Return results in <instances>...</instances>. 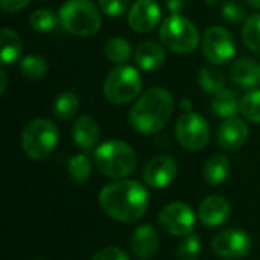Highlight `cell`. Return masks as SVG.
I'll return each mask as SVG.
<instances>
[{
    "mask_svg": "<svg viewBox=\"0 0 260 260\" xmlns=\"http://www.w3.org/2000/svg\"><path fill=\"white\" fill-rule=\"evenodd\" d=\"M149 195L143 184L134 180H120L107 184L99 193L102 210L119 222H136L148 209Z\"/></svg>",
    "mask_w": 260,
    "mask_h": 260,
    "instance_id": "6da1fadb",
    "label": "cell"
},
{
    "mask_svg": "<svg viewBox=\"0 0 260 260\" xmlns=\"http://www.w3.org/2000/svg\"><path fill=\"white\" fill-rule=\"evenodd\" d=\"M174 113L172 94L161 88L154 87L146 90L129 110L128 120L134 129L142 134H155L161 131Z\"/></svg>",
    "mask_w": 260,
    "mask_h": 260,
    "instance_id": "7a4b0ae2",
    "label": "cell"
},
{
    "mask_svg": "<svg viewBox=\"0 0 260 260\" xmlns=\"http://www.w3.org/2000/svg\"><path fill=\"white\" fill-rule=\"evenodd\" d=\"M94 163L101 174L108 178H125L137 165L136 151L122 140H108L94 151Z\"/></svg>",
    "mask_w": 260,
    "mask_h": 260,
    "instance_id": "3957f363",
    "label": "cell"
},
{
    "mask_svg": "<svg viewBox=\"0 0 260 260\" xmlns=\"http://www.w3.org/2000/svg\"><path fill=\"white\" fill-rule=\"evenodd\" d=\"M61 26L72 35H94L102 24L101 11L91 0H67L58 14Z\"/></svg>",
    "mask_w": 260,
    "mask_h": 260,
    "instance_id": "277c9868",
    "label": "cell"
},
{
    "mask_svg": "<svg viewBox=\"0 0 260 260\" xmlns=\"http://www.w3.org/2000/svg\"><path fill=\"white\" fill-rule=\"evenodd\" d=\"M59 140L58 126L49 119H32L23 128L21 133V148L23 152L30 158L41 161L47 158Z\"/></svg>",
    "mask_w": 260,
    "mask_h": 260,
    "instance_id": "5b68a950",
    "label": "cell"
},
{
    "mask_svg": "<svg viewBox=\"0 0 260 260\" xmlns=\"http://www.w3.org/2000/svg\"><path fill=\"white\" fill-rule=\"evenodd\" d=\"M160 38L168 49L180 55L192 53L200 44L198 29L189 18L180 14H171L163 20Z\"/></svg>",
    "mask_w": 260,
    "mask_h": 260,
    "instance_id": "8992f818",
    "label": "cell"
},
{
    "mask_svg": "<svg viewBox=\"0 0 260 260\" xmlns=\"http://www.w3.org/2000/svg\"><path fill=\"white\" fill-rule=\"evenodd\" d=\"M142 76L131 66H119L113 69L104 82V94L114 105H123L134 101L142 91Z\"/></svg>",
    "mask_w": 260,
    "mask_h": 260,
    "instance_id": "52a82bcc",
    "label": "cell"
},
{
    "mask_svg": "<svg viewBox=\"0 0 260 260\" xmlns=\"http://www.w3.org/2000/svg\"><path fill=\"white\" fill-rule=\"evenodd\" d=\"M178 143L187 151H201L210 139V128L206 119L193 111H187L178 117L175 125Z\"/></svg>",
    "mask_w": 260,
    "mask_h": 260,
    "instance_id": "ba28073f",
    "label": "cell"
},
{
    "mask_svg": "<svg viewBox=\"0 0 260 260\" xmlns=\"http://www.w3.org/2000/svg\"><path fill=\"white\" fill-rule=\"evenodd\" d=\"M201 50L212 64H225L235 56L236 43L225 27L212 26L203 35Z\"/></svg>",
    "mask_w": 260,
    "mask_h": 260,
    "instance_id": "9c48e42d",
    "label": "cell"
},
{
    "mask_svg": "<svg viewBox=\"0 0 260 260\" xmlns=\"http://www.w3.org/2000/svg\"><path fill=\"white\" fill-rule=\"evenodd\" d=\"M160 227L171 236H187L195 227V212L183 201H175L158 213Z\"/></svg>",
    "mask_w": 260,
    "mask_h": 260,
    "instance_id": "30bf717a",
    "label": "cell"
},
{
    "mask_svg": "<svg viewBox=\"0 0 260 260\" xmlns=\"http://www.w3.org/2000/svg\"><path fill=\"white\" fill-rule=\"evenodd\" d=\"M213 253L224 260H238L245 257L251 250V238L239 229L222 230L212 239Z\"/></svg>",
    "mask_w": 260,
    "mask_h": 260,
    "instance_id": "8fae6325",
    "label": "cell"
},
{
    "mask_svg": "<svg viewBox=\"0 0 260 260\" xmlns=\"http://www.w3.org/2000/svg\"><path fill=\"white\" fill-rule=\"evenodd\" d=\"M177 161L169 155H157L151 158L143 169V180L151 189H165L177 177Z\"/></svg>",
    "mask_w": 260,
    "mask_h": 260,
    "instance_id": "7c38bea8",
    "label": "cell"
},
{
    "mask_svg": "<svg viewBox=\"0 0 260 260\" xmlns=\"http://www.w3.org/2000/svg\"><path fill=\"white\" fill-rule=\"evenodd\" d=\"M161 17L160 6L154 0H137L128 12V24L139 34L151 32L157 27Z\"/></svg>",
    "mask_w": 260,
    "mask_h": 260,
    "instance_id": "4fadbf2b",
    "label": "cell"
},
{
    "mask_svg": "<svg viewBox=\"0 0 260 260\" xmlns=\"http://www.w3.org/2000/svg\"><path fill=\"white\" fill-rule=\"evenodd\" d=\"M232 215V204L227 198L219 195H210L198 207V218L203 225L216 229L229 221Z\"/></svg>",
    "mask_w": 260,
    "mask_h": 260,
    "instance_id": "5bb4252c",
    "label": "cell"
},
{
    "mask_svg": "<svg viewBox=\"0 0 260 260\" xmlns=\"http://www.w3.org/2000/svg\"><path fill=\"white\" fill-rule=\"evenodd\" d=\"M131 247H133V253L139 260L152 259L160 247V239L155 227L151 224L139 225L133 233Z\"/></svg>",
    "mask_w": 260,
    "mask_h": 260,
    "instance_id": "9a60e30c",
    "label": "cell"
},
{
    "mask_svg": "<svg viewBox=\"0 0 260 260\" xmlns=\"http://www.w3.org/2000/svg\"><path fill=\"white\" fill-rule=\"evenodd\" d=\"M248 139V126L242 119L230 117L218 129V145L225 151H236Z\"/></svg>",
    "mask_w": 260,
    "mask_h": 260,
    "instance_id": "2e32d148",
    "label": "cell"
},
{
    "mask_svg": "<svg viewBox=\"0 0 260 260\" xmlns=\"http://www.w3.org/2000/svg\"><path fill=\"white\" fill-rule=\"evenodd\" d=\"M99 125L91 116H81L75 120L72 128V137L78 148L82 151H90L96 146L99 140Z\"/></svg>",
    "mask_w": 260,
    "mask_h": 260,
    "instance_id": "e0dca14e",
    "label": "cell"
},
{
    "mask_svg": "<svg viewBox=\"0 0 260 260\" xmlns=\"http://www.w3.org/2000/svg\"><path fill=\"white\" fill-rule=\"evenodd\" d=\"M230 76L236 85L242 88H254L260 82L259 64L253 58H239L233 62Z\"/></svg>",
    "mask_w": 260,
    "mask_h": 260,
    "instance_id": "ac0fdd59",
    "label": "cell"
},
{
    "mask_svg": "<svg viewBox=\"0 0 260 260\" xmlns=\"http://www.w3.org/2000/svg\"><path fill=\"white\" fill-rule=\"evenodd\" d=\"M136 64L145 70V72H152L157 70L166 59V52L165 47L155 41H143L139 44L134 53Z\"/></svg>",
    "mask_w": 260,
    "mask_h": 260,
    "instance_id": "d6986e66",
    "label": "cell"
},
{
    "mask_svg": "<svg viewBox=\"0 0 260 260\" xmlns=\"http://www.w3.org/2000/svg\"><path fill=\"white\" fill-rule=\"evenodd\" d=\"M0 43H2V50H0V59L3 66H11L14 64L23 50V41L18 37L17 32H14L9 27H3L0 30Z\"/></svg>",
    "mask_w": 260,
    "mask_h": 260,
    "instance_id": "ffe728a7",
    "label": "cell"
},
{
    "mask_svg": "<svg viewBox=\"0 0 260 260\" xmlns=\"http://www.w3.org/2000/svg\"><path fill=\"white\" fill-rule=\"evenodd\" d=\"M212 110L219 117H224V119L235 117L241 111V102L238 99L236 91L230 88H222L221 91H218L213 96Z\"/></svg>",
    "mask_w": 260,
    "mask_h": 260,
    "instance_id": "44dd1931",
    "label": "cell"
},
{
    "mask_svg": "<svg viewBox=\"0 0 260 260\" xmlns=\"http://www.w3.org/2000/svg\"><path fill=\"white\" fill-rule=\"evenodd\" d=\"M229 174H230V161L222 154H216V155L210 157L206 161L204 169H203L204 180L212 186L222 184L227 180Z\"/></svg>",
    "mask_w": 260,
    "mask_h": 260,
    "instance_id": "7402d4cb",
    "label": "cell"
},
{
    "mask_svg": "<svg viewBox=\"0 0 260 260\" xmlns=\"http://www.w3.org/2000/svg\"><path fill=\"white\" fill-rule=\"evenodd\" d=\"M79 110V99L73 91H62L53 101V113L59 120L72 119Z\"/></svg>",
    "mask_w": 260,
    "mask_h": 260,
    "instance_id": "603a6c76",
    "label": "cell"
},
{
    "mask_svg": "<svg viewBox=\"0 0 260 260\" xmlns=\"http://www.w3.org/2000/svg\"><path fill=\"white\" fill-rule=\"evenodd\" d=\"M131 53V44L122 37L110 38L105 43V55L114 64H125L126 61H129Z\"/></svg>",
    "mask_w": 260,
    "mask_h": 260,
    "instance_id": "cb8c5ba5",
    "label": "cell"
},
{
    "mask_svg": "<svg viewBox=\"0 0 260 260\" xmlns=\"http://www.w3.org/2000/svg\"><path fill=\"white\" fill-rule=\"evenodd\" d=\"M67 168L72 180L78 184H84L85 181H88L91 175V161L85 154H76L70 157Z\"/></svg>",
    "mask_w": 260,
    "mask_h": 260,
    "instance_id": "d4e9b609",
    "label": "cell"
},
{
    "mask_svg": "<svg viewBox=\"0 0 260 260\" xmlns=\"http://www.w3.org/2000/svg\"><path fill=\"white\" fill-rule=\"evenodd\" d=\"M242 40L251 52L260 55V14H253L245 18Z\"/></svg>",
    "mask_w": 260,
    "mask_h": 260,
    "instance_id": "484cf974",
    "label": "cell"
},
{
    "mask_svg": "<svg viewBox=\"0 0 260 260\" xmlns=\"http://www.w3.org/2000/svg\"><path fill=\"white\" fill-rule=\"evenodd\" d=\"M47 69V61L40 55H27L20 61V72L27 79H41Z\"/></svg>",
    "mask_w": 260,
    "mask_h": 260,
    "instance_id": "4316f807",
    "label": "cell"
},
{
    "mask_svg": "<svg viewBox=\"0 0 260 260\" xmlns=\"http://www.w3.org/2000/svg\"><path fill=\"white\" fill-rule=\"evenodd\" d=\"M198 82L201 85V88L207 93L216 94L218 91H221L222 88H225V79L224 75L213 69V67H204L201 69L200 75H198Z\"/></svg>",
    "mask_w": 260,
    "mask_h": 260,
    "instance_id": "83f0119b",
    "label": "cell"
},
{
    "mask_svg": "<svg viewBox=\"0 0 260 260\" xmlns=\"http://www.w3.org/2000/svg\"><path fill=\"white\" fill-rule=\"evenodd\" d=\"M29 24L37 32H50L56 27L58 18L50 9H37L29 17Z\"/></svg>",
    "mask_w": 260,
    "mask_h": 260,
    "instance_id": "f1b7e54d",
    "label": "cell"
},
{
    "mask_svg": "<svg viewBox=\"0 0 260 260\" xmlns=\"http://www.w3.org/2000/svg\"><path fill=\"white\" fill-rule=\"evenodd\" d=\"M241 113L253 123H260V88H253L241 101Z\"/></svg>",
    "mask_w": 260,
    "mask_h": 260,
    "instance_id": "f546056e",
    "label": "cell"
},
{
    "mask_svg": "<svg viewBox=\"0 0 260 260\" xmlns=\"http://www.w3.org/2000/svg\"><path fill=\"white\" fill-rule=\"evenodd\" d=\"M200 253H201V241L197 233H190L184 236V239L177 247L178 260H198Z\"/></svg>",
    "mask_w": 260,
    "mask_h": 260,
    "instance_id": "4dcf8cb0",
    "label": "cell"
},
{
    "mask_svg": "<svg viewBox=\"0 0 260 260\" xmlns=\"http://www.w3.org/2000/svg\"><path fill=\"white\" fill-rule=\"evenodd\" d=\"M222 17L229 23H241L245 18V8L238 0H229L222 6Z\"/></svg>",
    "mask_w": 260,
    "mask_h": 260,
    "instance_id": "1f68e13d",
    "label": "cell"
},
{
    "mask_svg": "<svg viewBox=\"0 0 260 260\" xmlns=\"http://www.w3.org/2000/svg\"><path fill=\"white\" fill-rule=\"evenodd\" d=\"M129 8V0H99V9L108 17H120Z\"/></svg>",
    "mask_w": 260,
    "mask_h": 260,
    "instance_id": "d6a6232c",
    "label": "cell"
},
{
    "mask_svg": "<svg viewBox=\"0 0 260 260\" xmlns=\"http://www.w3.org/2000/svg\"><path fill=\"white\" fill-rule=\"evenodd\" d=\"M91 260H129L128 254L117 247H107L99 250Z\"/></svg>",
    "mask_w": 260,
    "mask_h": 260,
    "instance_id": "836d02e7",
    "label": "cell"
},
{
    "mask_svg": "<svg viewBox=\"0 0 260 260\" xmlns=\"http://www.w3.org/2000/svg\"><path fill=\"white\" fill-rule=\"evenodd\" d=\"M30 0H0V6L8 14H15L24 9Z\"/></svg>",
    "mask_w": 260,
    "mask_h": 260,
    "instance_id": "e575fe53",
    "label": "cell"
},
{
    "mask_svg": "<svg viewBox=\"0 0 260 260\" xmlns=\"http://www.w3.org/2000/svg\"><path fill=\"white\" fill-rule=\"evenodd\" d=\"M166 8L171 11V14H178L186 8V0H166Z\"/></svg>",
    "mask_w": 260,
    "mask_h": 260,
    "instance_id": "d590c367",
    "label": "cell"
},
{
    "mask_svg": "<svg viewBox=\"0 0 260 260\" xmlns=\"http://www.w3.org/2000/svg\"><path fill=\"white\" fill-rule=\"evenodd\" d=\"M0 94L5 93V88H6V72L5 70H0Z\"/></svg>",
    "mask_w": 260,
    "mask_h": 260,
    "instance_id": "8d00e7d4",
    "label": "cell"
},
{
    "mask_svg": "<svg viewBox=\"0 0 260 260\" xmlns=\"http://www.w3.org/2000/svg\"><path fill=\"white\" fill-rule=\"evenodd\" d=\"M180 107L187 113V111H190V110H192V101L186 98V99H183V101L180 102Z\"/></svg>",
    "mask_w": 260,
    "mask_h": 260,
    "instance_id": "74e56055",
    "label": "cell"
},
{
    "mask_svg": "<svg viewBox=\"0 0 260 260\" xmlns=\"http://www.w3.org/2000/svg\"><path fill=\"white\" fill-rule=\"evenodd\" d=\"M247 2H248V5H250L251 8L260 9V0H247Z\"/></svg>",
    "mask_w": 260,
    "mask_h": 260,
    "instance_id": "f35d334b",
    "label": "cell"
},
{
    "mask_svg": "<svg viewBox=\"0 0 260 260\" xmlns=\"http://www.w3.org/2000/svg\"><path fill=\"white\" fill-rule=\"evenodd\" d=\"M216 2H219V0H207V3H210V5H213V3H216Z\"/></svg>",
    "mask_w": 260,
    "mask_h": 260,
    "instance_id": "ab89813d",
    "label": "cell"
},
{
    "mask_svg": "<svg viewBox=\"0 0 260 260\" xmlns=\"http://www.w3.org/2000/svg\"><path fill=\"white\" fill-rule=\"evenodd\" d=\"M34 260H43V259H34Z\"/></svg>",
    "mask_w": 260,
    "mask_h": 260,
    "instance_id": "60d3db41",
    "label": "cell"
},
{
    "mask_svg": "<svg viewBox=\"0 0 260 260\" xmlns=\"http://www.w3.org/2000/svg\"><path fill=\"white\" fill-rule=\"evenodd\" d=\"M259 73H260V64H259Z\"/></svg>",
    "mask_w": 260,
    "mask_h": 260,
    "instance_id": "b9f144b4",
    "label": "cell"
}]
</instances>
